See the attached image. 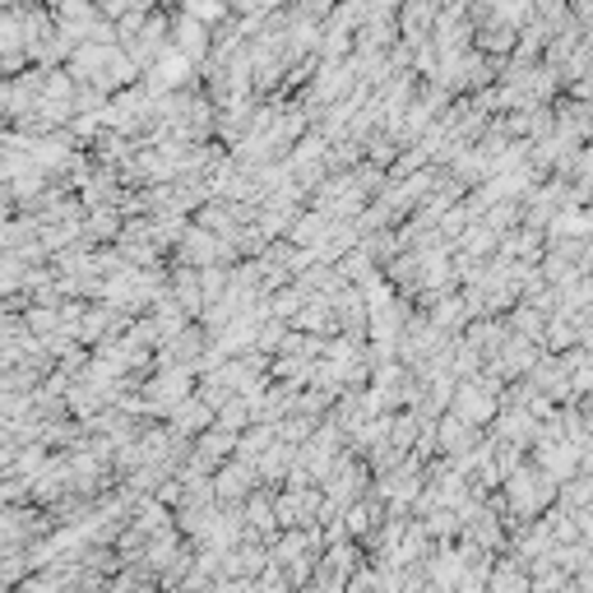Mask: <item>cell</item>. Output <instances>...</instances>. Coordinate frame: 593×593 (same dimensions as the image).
I'll return each mask as SVG.
<instances>
[{
	"label": "cell",
	"mask_w": 593,
	"mask_h": 593,
	"mask_svg": "<svg viewBox=\"0 0 593 593\" xmlns=\"http://www.w3.org/2000/svg\"><path fill=\"white\" fill-rule=\"evenodd\" d=\"M487 362H496L505 380H515V376H529L533 366L543 362V343H533V339H525V335H510V339H505V348H501V353H496V357H487Z\"/></svg>",
	"instance_id": "8fae6325"
},
{
	"label": "cell",
	"mask_w": 593,
	"mask_h": 593,
	"mask_svg": "<svg viewBox=\"0 0 593 593\" xmlns=\"http://www.w3.org/2000/svg\"><path fill=\"white\" fill-rule=\"evenodd\" d=\"M93 5L108 14V20H121V14H130L135 10V0H93Z\"/></svg>",
	"instance_id": "d6a6232c"
},
{
	"label": "cell",
	"mask_w": 593,
	"mask_h": 593,
	"mask_svg": "<svg viewBox=\"0 0 593 593\" xmlns=\"http://www.w3.org/2000/svg\"><path fill=\"white\" fill-rule=\"evenodd\" d=\"M529 380L547 399H570V362H566V353H543V362L529 371Z\"/></svg>",
	"instance_id": "9a60e30c"
},
{
	"label": "cell",
	"mask_w": 593,
	"mask_h": 593,
	"mask_svg": "<svg viewBox=\"0 0 593 593\" xmlns=\"http://www.w3.org/2000/svg\"><path fill=\"white\" fill-rule=\"evenodd\" d=\"M556 496H562V482H556L552 474H543L538 464L515 468V474L505 478V501H510V529H515V525H529V519H538V515H547Z\"/></svg>",
	"instance_id": "6da1fadb"
},
{
	"label": "cell",
	"mask_w": 593,
	"mask_h": 593,
	"mask_svg": "<svg viewBox=\"0 0 593 593\" xmlns=\"http://www.w3.org/2000/svg\"><path fill=\"white\" fill-rule=\"evenodd\" d=\"M241 510H247V538H260V543H274L278 529H283V525H278V510H274V496H269V492H260V487L247 496V505H241Z\"/></svg>",
	"instance_id": "4fadbf2b"
},
{
	"label": "cell",
	"mask_w": 593,
	"mask_h": 593,
	"mask_svg": "<svg viewBox=\"0 0 593 593\" xmlns=\"http://www.w3.org/2000/svg\"><path fill=\"white\" fill-rule=\"evenodd\" d=\"M200 371L195 366H163L159 376H149L144 380V399H149V413H159V417H167L177 404H186L190 394H200Z\"/></svg>",
	"instance_id": "7a4b0ae2"
},
{
	"label": "cell",
	"mask_w": 593,
	"mask_h": 593,
	"mask_svg": "<svg viewBox=\"0 0 593 593\" xmlns=\"http://www.w3.org/2000/svg\"><path fill=\"white\" fill-rule=\"evenodd\" d=\"M450 413L464 417L468 427H492L496 422V413H501V399L496 394H487L478 380H459V390H455V404H450Z\"/></svg>",
	"instance_id": "52a82bcc"
},
{
	"label": "cell",
	"mask_w": 593,
	"mask_h": 593,
	"mask_svg": "<svg viewBox=\"0 0 593 593\" xmlns=\"http://www.w3.org/2000/svg\"><path fill=\"white\" fill-rule=\"evenodd\" d=\"M478 51H487V56H515V47H519V33L510 28V24H482L478 28Z\"/></svg>",
	"instance_id": "603a6c76"
},
{
	"label": "cell",
	"mask_w": 593,
	"mask_h": 593,
	"mask_svg": "<svg viewBox=\"0 0 593 593\" xmlns=\"http://www.w3.org/2000/svg\"><path fill=\"white\" fill-rule=\"evenodd\" d=\"M510 335H515V329H510V320L501 325V320H492V316H478L474 325H468V343H474L482 357H496Z\"/></svg>",
	"instance_id": "d6986e66"
},
{
	"label": "cell",
	"mask_w": 593,
	"mask_h": 593,
	"mask_svg": "<svg viewBox=\"0 0 593 593\" xmlns=\"http://www.w3.org/2000/svg\"><path fill=\"white\" fill-rule=\"evenodd\" d=\"M255 468H260V482H278V478H283V482H288V474H292V468H296V445H288V441H278V445H274V450H269V455H265V459H260Z\"/></svg>",
	"instance_id": "4316f807"
},
{
	"label": "cell",
	"mask_w": 593,
	"mask_h": 593,
	"mask_svg": "<svg viewBox=\"0 0 593 593\" xmlns=\"http://www.w3.org/2000/svg\"><path fill=\"white\" fill-rule=\"evenodd\" d=\"M538 436H543V422L529 408H501L492 422V441L505 445H538Z\"/></svg>",
	"instance_id": "30bf717a"
},
{
	"label": "cell",
	"mask_w": 593,
	"mask_h": 593,
	"mask_svg": "<svg viewBox=\"0 0 593 593\" xmlns=\"http://www.w3.org/2000/svg\"><path fill=\"white\" fill-rule=\"evenodd\" d=\"M195 70H200L195 61L181 56L177 47H167L163 56H159V65H149V70H144V79H139V84H144V89H149L153 98H163V93H181V89H190V84H195Z\"/></svg>",
	"instance_id": "277c9868"
},
{
	"label": "cell",
	"mask_w": 593,
	"mask_h": 593,
	"mask_svg": "<svg viewBox=\"0 0 593 593\" xmlns=\"http://www.w3.org/2000/svg\"><path fill=\"white\" fill-rule=\"evenodd\" d=\"M167 422H172V427H177V431H186V436H204L209 427H214V422H218V413H214V408H209V404H204V399H200V394H190V399H186V404H177V408H172V413H167Z\"/></svg>",
	"instance_id": "ac0fdd59"
},
{
	"label": "cell",
	"mask_w": 593,
	"mask_h": 593,
	"mask_svg": "<svg viewBox=\"0 0 593 593\" xmlns=\"http://www.w3.org/2000/svg\"><path fill=\"white\" fill-rule=\"evenodd\" d=\"M533 464L543 468V474H552L556 482H570V478H580V468H584V450L566 441V436H552V441L533 445Z\"/></svg>",
	"instance_id": "8992f818"
},
{
	"label": "cell",
	"mask_w": 593,
	"mask_h": 593,
	"mask_svg": "<svg viewBox=\"0 0 593 593\" xmlns=\"http://www.w3.org/2000/svg\"><path fill=\"white\" fill-rule=\"evenodd\" d=\"M487 593H533V575L515 562V556H505V562L492 566V580H487Z\"/></svg>",
	"instance_id": "ffe728a7"
},
{
	"label": "cell",
	"mask_w": 593,
	"mask_h": 593,
	"mask_svg": "<svg viewBox=\"0 0 593 593\" xmlns=\"http://www.w3.org/2000/svg\"><path fill=\"white\" fill-rule=\"evenodd\" d=\"M436 441H441V455L445 459H459V455H468L482 436H478V427H468L464 417H455V413H441L436 417Z\"/></svg>",
	"instance_id": "7c38bea8"
},
{
	"label": "cell",
	"mask_w": 593,
	"mask_h": 593,
	"mask_svg": "<svg viewBox=\"0 0 593 593\" xmlns=\"http://www.w3.org/2000/svg\"><path fill=\"white\" fill-rule=\"evenodd\" d=\"M311 296H316V292H306L302 283H288V288H278V292L269 296V306H274V316H278V320H288V325H292V320L306 311Z\"/></svg>",
	"instance_id": "83f0119b"
},
{
	"label": "cell",
	"mask_w": 593,
	"mask_h": 593,
	"mask_svg": "<svg viewBox=\"0 0 593 593\" xmlns=\"http://www.w3.org/2000/svg\"><path fill=\"white\" fill-rule=\"evenodd\" d=\"M274 510H278V525H283V529H311V525H320L325 487H283V492L274 496Z\"/></svg>",
	"instance_id": "3957f363"
},
{
	"label": "cell",
	"mask_w": 593,
	"mask_h": 593,
	"mask_svg": "<svg viewBox=\"0 0 593 593\" xmlns=\"http://www.w3.org/2000/svg\"><path fill=\"white\" fill-rule=\"evenodd\" d=\"M172 47H177L181 56H190L195 65H204L209 56H214V28L200 24V20H190V14L181 10L177 20H172Z\"/></svg>",
	"instance_id": "9c48e42d"
},
{
	"label": "cell",
	"mask_w": 593,
	"mask_h": 593,
	"mask_svg": "<svg viewBox=\"0 0 593 593\" xmlns=\"http://www.w3.org/2000/svg\"><path fill=\"white\" fill-rule=\"evenodd\" d=\"M181 10L190 14V20H200V24H223L232 14V0H181Z\"/></svg>",
	"instance_id": "1f68e13d"
},
{
	"label": "cell",
	"mask_w": 593,
	"mask_h": 593,
	"mask_svg": "<svg viewBox=\"0 0 593 593\" xmlns=\"http://www.w3.org/2000/svg\"><path fill=\"white\" fill-rule=\"evenodd\" d=\"M501 251V232L487 228V223H474L464 237H459V255H474V260H492Z\"/></svg>",
	"instance_id": "484cf974"
},
{
	"label": "cell",
	"mask_w": 593,
	"mask_h": 593,
	"mask_svg": "<svg viewBox=\"0 0 593 593\" xmlns=\"http://www.w3.org/2000/svg\"><path fill=\"white\" fill-rule=\"evenodd\" d=\"M274 445H278V427H269V422H255V427H247V431H241L237 459H247V464H260V459H265Z\"/></svg>",
	"instance_id": "7402d4cb"
},
{
	"label": "cell",
	"mask_w": 593,
	"mask_h": 593,
	"mask_svg": "<svg viewBox=\"0 0 593 593\" xmlns=\"http://www.w3.org/2000/svg\"><path fill=\"white\" fill-rule=\"evenodd\" d=\"M121 232H126V214H121L116 204L89 209V218H84V241H89V247H108V241H121Z\"/></svg>",
	"instance_id": "e0dca14e"
},
{
	"label": "cell",
	"mask_w": 593,
	"mask_h": 593,
	"mask_svg": "<svg viewBox=\"0 0 593 593\" xmlns=\"http://www.w3.org/2000/svg\"><path fill=\"white\" fill-rule=\"evenodd\" d=\"M237 445H241V431H228L223 422H214L204 436H195V455H190V468H195V474H218L228 459H237Z\"/></svg>",
	"instance_id": "5b68a950"
},
{
	"label": "cell",
	"mask_w": 593,
	"mask_h": 593,
	"mask_svg": "<svg viewBox=\"0 0 593 593\" xmlns=\"http://www.w3.org/2000/svg\"><path fill=\"white\" fill-rule=\"evenodd\" d=\"M339 274H343V278H348V283H353V288H371V283H380V274H376V260L366 255L362 247H353V251H348V255L339 260Z\"/></svg>",
	"instance_id": "d4e9b609"
},
{
	"label": "cell",
	"mask_w": 593,
	"mask_h": 593,
	"mask_svg": "<svg viewBox=\"0 0 593 593\" xmlns=\"http://www.w3.org/2000/svg\"><path fill=\"white\" fill-rule=\"evenodd\" d=\"M436 20H441V5H436V0H408V5L399 10V28H404V42L422 47L431 33H436Z\"/></svg>",
	"instance_id": "5bb4252c"
},
{
	"label": "cell",
	"mask_w": 593,
	"mask_h": 593,
	"mask_svg": "<svg viewBox=\"0 0 593 593\" xmlns=\"http://www.w3.org/2000/svg\"><path fill=\"white\" fill-rule=\"evenodd\" d=\"M422 566H427V580H431L436 589H450V593H455L459 580L468 575V562H464V552H459V547H436Z\"/></svg>",
	"instance_id": "2e32d148"
},
{
	"label": "cell",
	"mask_w": 593,
	"mask_h": 593,
	"mask_svg": "<svg viewBox=\"0 0 593 593\" xmlns=\"http://www.w3.org/2000/svg\"><path fill=\"white\" fill-rule=\"evenodd\" d=\"M482 223H487V228H496L501 237L515 232L519 223H525V200H501V204H492V209L482 214Z\"/></svg>",
	"instance_id": "f1b7e54d"
},
{
	"label": "cell",
	"mask_w": 593,
	"mask_h": 593,
	"mask_svg": "<svg viewBox=\"0 0 593 593\" xmlns=\"http://www.w3.org/2000/svg\"><path fill=\"white\" fill-rule=\"evenodd\" d=\"M547 311H538L533 302H519V306H510V329L515 335H525V339H533V343H543L547 339ZM547 348V343H543Z\"/></svg>",
	"instance_id": "cb8c5ba5"
},
{
	"label": "cell",
	"mask_w": 593,
	"mask_h": 593,
	"mask_svg": "<svg viewBox=\"0 0 593 593\" xmlns=\"http://www.w3.org/2000/svg\"><path fill=\"white\" fill-rule=\"evenodd\" d=\"M218 422L228 431H247V427H255V404H251V399H241V394H232L228 404L218 408Z\"/></svg>",
	"instance_id": "4dcf8cb0"
},
{
	"label": "cell",
	"mask_w": 593,
	"mask_h": 593,
	"mask_svg": "<svg viewBox=\"0 0 593 593\" xmlns=\"http://www.w3.org/2000/svg\"><path fill=\"white\" fill-rule=\"evenodd\" d=\"M260 487V468L255 464H247V459H228L214 474V492H218V501L223 505H247V496Z\"/></svg>",
	"instance_id": "ba28073f"
},
{
	"label": "cell",
	"mask_w": 593,
	"mask_h": 593,
	"mask_svg": "<svg viewBox=\"0 0 593 593\" xmlns=\"http://www.w3.org/2000/svg\"><path fill=\"white\" fill-rule=\"evenodd\" d=\"M329 223H335V218H329L325 209H311V214H296V223L288 228V241H296V247H311V251H316L320 241L329 237Z\"/></svg>",
	"instance_id": "44dd1931"
},
{
	"label": "cell",
	"mask_w": 593,
	"mask_h": 593,
	"mask_svg": "<svg viewBox=\"0 0 593 593\" xmlns=\"http://www.w3.org/2000/svg\"><path fill=\"white\" fill-rule=\"evenodd\" d=\"M547 353H570V348H580V325L570 316H552L547 320Z\"/></svg>",
	"instance_id": "f546056e"
}]
</instances>
